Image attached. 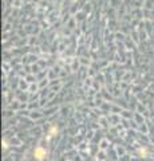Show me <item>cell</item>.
I'll return each instance as SVG.
<instances>
[{"mask_svg":"<svg viewBox=\"0 0 154 161\" xmlns=\"http://www.w3.org/2000/svg\"><path fill=\"white\" fill-rule=\"evenodd\" d=\"M46 154V152L44 150H43V149L42 148H38L36 150H35V156L38 157V158H39V160H42V158H43V156H44Z\"/></svg>","mask_w":154,"mask_h":161,"instance_id":"1","label":"cell"}]
</instances>
